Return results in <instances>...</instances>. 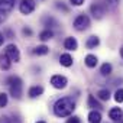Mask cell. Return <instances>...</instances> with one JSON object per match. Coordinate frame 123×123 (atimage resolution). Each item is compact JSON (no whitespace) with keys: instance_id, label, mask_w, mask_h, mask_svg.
<instances>
[{"instance_id":"1","label":"cell","mask_w":123,"mask_h":123,"mask_svg":"<svg viewBox=\"0 0 123 123\" xmlns=\"http://www.w3.org/2000/svg\"><path fill=\"white\" fill-rule=\"evenodd\" d=\"M75 110V101L71 97H62L55 101L54 104V113L58 117H68Z\"/></svg>"},{"instance_id":"2","label":"cell","mask_w":123,"mask_h":123,"mask_svg":"<svg viewBox=\"0 0 123 123\" xmlns=\"http://www.w3.org/2000/svg\"><path fill=\"white\" fill-rule=\"evenodd\" d=\"M6 84L9 86V90H10V96L13 98H20L22 97V78L18 77V75H10L6 78Z\"/></svg>"},{"instance_id":"3","label":"cell","mask_w":123,"mask_h":123,"mask_svg":"<svg viewBox=\"0 0 123 123\" xmlns=\"http://www.w3.org/2000/svg\"><path fill=\"white\" fill-rule=\"evenodd\" d=\"M90 26V19H88V16L87 15H84V13H81V15H78L77 18H75V20H74V28L77 29V31H86L87 28Z\"/></svg>"},{"instance_id":"4","label":"cell","mask_w":123,"mask_h":123,"mask_svg":"<svg viewBox=\"0 0 123 123\" xmlns=\"http://www.w3.org/2000/svg\"><path fill=\"white\" fill-rule=\"evenodd\" d=\"M5 54L7 55V58L12 61V62H19V61H20V52H19L18 46L13 45V43H10V45L6 46Z\"/></svg>"},{"instance_id":"5","label":"cell","mask_w":123,"mask_h":123,"mask_svg":"<svg viewBox=\"0 0 123 123\" xmlns=\"http://www.w3.org/2000/svg\"><path fill=\"white\" fill-rule=\"evenodd\" d=\"M51 84H52V87H54V88L62 90V88H65V87H67L68 80H67L64 75H61V74H55V75H52V77H51Z\"/></svg>"},{"instance_id":"6","label":"cell","mask_w":123,"mask_h":123,"mask_svg":"<svg viewBox=\"0 0 123 123\" xmlns=\"http://www.w3.org/2000/svg\"><path fill=\"white\" fill-rule=\"evenodd\" d=\"M90 12H91V15H93L96 19H101V18L106 15V5L96 2V3H93V5H91Z\"/></svg>"},{"instance_id":"7","label":"cell","mask_w":123,"mask_h":123,"mask_svg":"<svg viewBox=\"0 0 123 123\" xmlns=\"http://www.w3.org/2000/svg\"><path fill=\"white\" fill-rule=\"evenodd\" d=\"M35 10V2L33 0H22L19 3V12L22 15H31Z\"/></svg>"},{"instance_id":"8","label":"cell","mask_w":123,"mask_h":123,"mask_svg":"<svg viewBox=\"0 0 123 123\" xmlns=\"http://www.w3.org/2000/svg\"><path fill=\"white\" fill-rule=\"evenodd\" d=\"M77 46H78V42H77L75 38H73V36L65 38V41H64V48H65V49L74 51V49H77Z\"/></svg>"},{"instance_id":"9","label":"cell","mask_w":123,"mask_h":123,"mask_svg":"<svg viewBox=\"0 0 123 123\" xmlns=\"http://www.w3.org/2000/svg\"><path fill=\"white\" fill-rule=\"evenodd\" d=\"M42 93H43V87L42 86H32L29 88V91H28V96L31 98H36V97L42 96Z\"/></svg>"},{"instance_id":"10","label":"cell","mask_w":123,"mask_h":123,"mask_svg":"<svg viewBox=\"0 0 123 123\" xmlns=\"http://www.w3.org/2000/svg\"><path fill=\"white\" fill-rule=\"evenodd\" d=\"M109 116H110V119H111V120L119 122V120H122L123 111H122V109H120V107H113V109L109 111Z\"/></svg>"},{"instance_id":"11","label":"cell","mask_w":123,"mask_h":123,"mask_svg":"<svg viewBox=\"0 0 123 123\" xmlns=\"http://www.w3.org/2000/svg\"><path fill=\"white\" fill-rule=\"evenodd\" d=\"M88 122L90 123H100L101 122V113L98 111V110H91L90 113H88Z\"/></svg>"},{"instance_id":"12","label":"cell","mask_w":123,"mask_h":123,"mask_svg":"<svg viewBox=\"0 0 123 123\" xmlns=\"http://www.w3.org/2000/svg\"><path fill=\"white\" fill-rule=\"evenodd\" d=\"M15 6V0H0V10L2 12H9Z\"/></svg>"},{"instance_id":"13","label":"cell","mask_w":123,"mask_h":123,"mask_svg":"<svg viewBox=\"0 0 123 123\" xmlns=\"http://www.w3.org/2000/svg\"><path fill=\"white\" fill-rule=\"evenodd\" d=\"M84 62H86V65H87L88 68H94V67L97 65V62H98V59H97L96 55L88 54V55L86 56V59H84Z\"/></svg>"},{"instance_id":"14","label":"cell","mask_w":123,"mask_h":123,"mask_svg":"<svg viewBox=\"0 0 123 123\" xmlns=\"http://www.w3.org/2000/svg\"><path fill=\"white\" fill-rule=\"evenodd\" d=\"M59 62H61V65H64V67H71L73 65V56L70 54H62L59 56Z\"/></svg>"},{"instance_id":"15","label":"cell","mask_w":123,"mask_h":123,"mask_svg":"<svg viewBox=\"0 0 123 123\" xmlns=\"http://www.w3.org/2000/svg\"><path fill=\"white\" fill-rule=\"evenodd\" d=\"M10 65H12V61L7 58L6 54L0 56V68L5 70V71H7V70H10Z\"/></svg>"},{"instance_id":"16","label":"cell","mask_w":123,"mask_h":123,"mask_svg":"<svg viewBox=\"0 0 123 123\" xmlns=\"http://www.w3.org/2000/svg\"><path fill=\"white\" fill-rule=\"evenodd\" d=\"M52 38H54V32H52L51 29H48V28L43 29V31L39 33V39L43 41V42H45V41H49V39H52Z\"/></svg>"},{"instance_id":"17","label":"cell","mask_w":123,"mask_h":123,"mask_svg":"<svg viewBox=\"0 0 123 123\" xmlns=\"http://www.w3.org/2000/svg\"><path fill=\"white\" fill-rule=\"evenodd\" d=\"M86 45H87V48L93 49V48H96V46H98V45H100V39H98L97 36H90V38L87 39Z\"/></svg>"},{"instance_id":"18","label":"cell","mask_w":123,"mask_h":123,"mask_svg":"<svg viewBox=\"0 0 123 123\" xmlns=\"http://www.w3.org/2000/svg\"><path fill=\"white\" fill-rule=\"evenodd\" d=\"M111 71H113V67H111V64H109V62L103 64V65H101V68H100V74H101L103 77L110 75V74H111Z\"/></svg>"},{"instance_id":"19","label":"cell","mask_w":123,"mask_h":123,"mask_svg":"<svg viewBox=\"0 0 123 123\" xmlns=\"http://www.w3.org/2000/svg\"><path fill=\"white\" fill-rule=\"evenodd\" d=\"M35 55H46L48 52H49V48L46 46V45H39V46H36V48H33V51H32Z\"/></svg>"},{"instance_id":"20","label":"cell","mask_w":123,"mask_h":123,"mask_svg":"<svg viewBox=\"0 0 123 123\" xmlns=\"http://www.w3.org/2000/svg\"><path fill=\"white\" fill-rule=\"evenodd\" d=\"M42 23H43V26H46L48 29L56 26V20H55L54 18H51V16H45V18L42 19Z\"/></svg>"},{"instance_id":"21","label":"cell","mask_w":123,"mask_h":123,"mask_svg":"<svg viewBox=\"0 0 123 123\" xmlns=\"http://www.w3.org/2000/svg\"><path fill=\"white\" fill-rule=\"evenodd\" d=\"M97 96H98V98H100V100L107 101V100L110 98V91H109V90H106V88H103V90H100V91L97 93Z\"/></svg>"},{"instance_id":"22","label":"cell","mask_w":123,"mask_h":123,"mask_svg":"<svg viewBox=\"0 0 123 123\" xmlns=\"http://www.w3.org/2000/svg\"><path fill=\"white\" fill-rule=\"evenodd\" d=\"M88 106L90 107H93V109H100L101 106H100V103L96 100V97L94 96H88Z\"/></svg>"},{"instance_id":"23","label":"cell","mask_w":123,"mask_h":123,"mask_svg":"<svg viewBox=\"0 0 123 123\" xmlns=\"http://www.w3.org/2000/svg\"><path fill=\"white\" fill-rule=\"evenodd\" d=\"M7 101H9V98H7V94L6 93H0V107H6L7 106Z\"/></svg>"},{"instance_id":"24","label":"cell","mask_w":123,"mask_h":123,"mask_svg":"<svg viewBox=\"0 0 123 123\" xmlns=\"http://www.w3.org/2000/svg\"><path fill=\"white\" fill-rule=\"evenodd\" d=\"M114 100H116L117 103H123V88L116 90V93H114Z\"/></svg>"},{"instance_id":"25","label":"cell","mask_w":123,"mask_h":123,"mask_svg":"<svg viewBox=\"0 0 123 123\" xmlns=\"http://www.w3.org/2000/svg\"><path fill=\"white\" fill-rule=\"evenodd\" d=\"M120 0H106V7H110V9H114L117 5H119Z\"/></svg>"},{"instance_id":"26","label":"cell","mask_w":123,"mask_h":123,"mask_svg":"<svg viewBox=\"0 0 123 123\" xmlns=\"http://www.w3.org/2000/svg\"><path fill=\"white\" fill-rule=\"evenodd\" d=\"M67 123H81V120H80V117L73 116V117H70V119L67 120Z\"/></svg>"},{"instance_id":"27","label":"cell","mask_w":123,"mask_h":123,"mask_svg":"<svg viewBox=\"0 0 123 123\" xmlns=\"http://www.w3.org/2000/svg\"><path fill=\"white\" fill-rule=\"evenodd\" d=\"M70 3L74 5V6H81L84 3V0H70Z\"/></svg>"},{"instance_id":"28","label":"cell","mask_w":123,"mask_h":123,"mask_svg":"<svg viewBox=\"0 0 123 123\" xmlns=\"http://www.w3.org/2000/svg\"><path fill=\"white\" fill-rule=\"evenodd\" d=\"M0 123H12V120L7 116H2V117H0Z\"/></svg>"},{"instance_id":"29","label":"cell","mask_w":123,"mask_h":123,"mask_svg":"<svg viewBox=\"0 0 123 123\" xmlns=\"http://www.w3.org/2000/svg\"><path fill=\"white\" fill-rule=\"evenodd\" d=\"M56 7H58V9H61V10H64V12H68V7H65L62 3H59V2L56 3Z\"/></svg>"},{"instance_id":"30","label":"cell","mask_w":123,"mask_h":123,"mask_svg":"<svg viewBox=\"0 0 123 123\" xmlns=\"http://www.w3.org/2000/svg\"><path fill=\"white\" fill-rule=\"evenodd\" d=\"M6 20V12H2L0 10V23H3Z\"/></svg>"},{"instance_id":"31","label":"cell","mask_w":123,"mask_h":123,"mask_svg":"<svg viewBox=\"0 0 123 123\" xmlns=\"http://www.w3.org/2000/svg\"><path fill=\"white\" fill-rule=\"evenodd\" d=\"M22 32H23L25 35H28V36H31V35H32V31H31L29 28H23V31H22Z\"/></svg>"},{"instance_id":"32","label":"cell","mask_w":123,"mask_h":123,"mask_svg":"<svg viewBox=\"0 0 123 123\" xmlns=\"http://www.w3.org/2000/svg\"><path fill=\"white\" fill-rule=\"evenodd\" d=\"M12 120V123H22V120H20V117L19 116H15L13 119H10Z\"/></svg>"},{"instance_id":"33","label":"cell","mask_w":123,"mask_h":123,"mask_svg":"<svg viewBox=\"0 0 123 123\" xmlns=\"http://www.w3.org/2000/svg\"><path fill=\"white\" fill-rule=\"evenodd\" d=\"M3 42H5V35H2V33H0V46L3 45Z\"/></svg>"},{"instance_id":"34","label":"cell","mask_w":123,"mask_h":123,"mask_svg":"<svg viewBox=\"0 0 123 123\" xmlns=\"http://www.w3.org/2000/svg\"><path fill=\"white\" fill-rule=\"evenodd\" d=\"M120 55H122V58H123V46L120 48Z\"/></svg>"},{"instance_id":"35","label":"cell","mask_w":123,"mask_h":123,"mask_svg":"<svg viewBox=\"0 0 123 123\" xmlns=\"http://www.w3.org/2000/svg\"><path fill=\"white\" fill-rule=\"evenodd\" d=\"M36 123H46V122H43V120H39V122H36Z\"/></svg>"},{"instance_id":"36","label":"cell","mask_w":123,"mask_h":123,"mask_svg":"<svg viewBox=\"0 0 123 123\" xmlns=\"http://www.w3.org/2000/svg\"><path fill=\"white\" fill-rule=\"evenodd\" d=\"M119 123H123V120H119Z\"/></svg>"}]
</instances>
